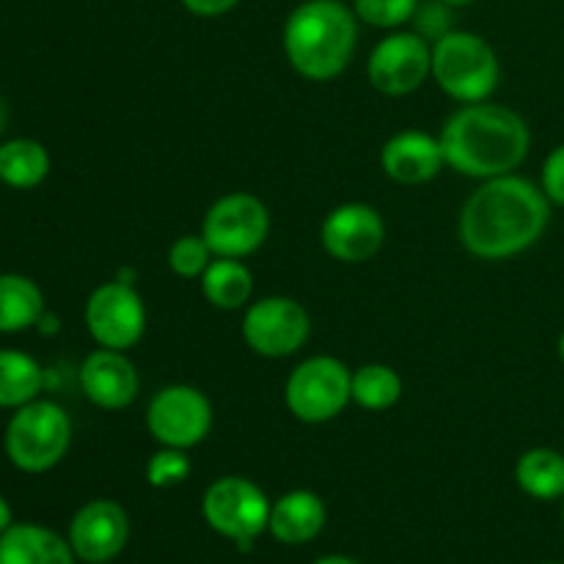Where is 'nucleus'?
Returning <instances> with one entry per match:
<instances>
[{"label": "nucleus", "instance_id": "obj_31", "mask_svg": "<svg viewBox=\"0 0 564 564\" xmlns=\"http://www.w3.org/2000/svg\"><path fill=\"white\" fill-rule=\"evenodd\" d=\"M11 527V507L6 505V499L0 496V534Z\"/></svg>", "mask_w": 564, "mask_h": 564}, {"label": "nucleus", "instance_id": "obj_14", "mask_svg": "<svg viewBox=\"0 0 564 564\" xmlns=\"http://www.w3.org/2000/svg\"><path fill=\"white\" fill-rule=\"evenodd\" d=\"M323 248L334 259L358 264L372 259L386 240V224L369 204H341L323 220Z\"/></svg>", "mask_w": 564, "mask_h": 564}, {"label": "nucleus", "instance_id": "obj_19", "mask_svg": "<svg viewBox=\"0 0 564 564\" xmlns=\"http://www.w3.org/2000/svg\"><path fill=\"white\" fill-rule=\"evenodd\" d=\"M516 482L532 499H564V455L549 446L523 452L516 463Z\"/></svg>", "mask_w": 564, "mask_h": 564}, {"label": "nucleus", "instance_id": "obj_20", "mask_svg": "<svg viewBox=\"0 0 564 564\" xmlns=\"http://www.w3.org/2000/svg\"><path fill=\"white\" fill-rule=\"evenodd\" d=\"M202 292L215 308L237 312L253 295V275L240 259L215 257L202 275Z\"/></svg>", "mask_w": 564, "mask_h": 564}, {"label": "nucleus", "instance_id": "obj_34", "mask_svg": "<svg viewBox=\"0 0 564 564\" xmlns=\"http://www.w3.org/2000/svg\"><path fill=\"white\" fill-rule=\"evenodd\" d=\"M446 6H452V9H460V6H468V3H474V0H444Z\"/></svg>", "mask_w": 564, "mask_h": 564}, {"label": "nucleus", "instance_id": "obj_28", "mask_svg": "<svg viewBox=\"0 0 564 564\" xmlns=\"http://www.w3.org/2000/svg\"><path fill=\"white\" fill-rule=\"evenodd\" d=\"M413 22H416V33L427 42H438L446 33H452V6H446L444 0H430V3H419L416 14H413Z\"/></svg>", "mask_w": 564, "mask_h": 564}, {"label": "nucleus", "instance_id": "obj_4", "mask_svg": "<svg viewBox=\"0 0 564 564\" xmlns=\"http://www.w3.org/2000/svg\"><path fill=\"white\" fill-rule=\"evenodd\" d=\"M433 77L457 102H485L501 77L499 58L482 36L452 31L433 44Z\"/></svg>", "mask_w": 564, "mask_h": 564}, {"label": "nucleus", "instance_id": "obj_25", "mask_svg": "<svg viewBox=\"0 0 564 564\" xmlns=\"http://www.w3.org/2000/svg\"><path fill=\"white\" fill-rule=\"evenodd\" d=\"M215 253L204 235H185L169 248V268L180 279H202L204 270L213 264Z\"/></svg>", "mask_w": 564, "mask_h": 564}, {"label": "nucleus", "instance_id": "obj_13", "mask_svg": "<svg viewBox=\"0 0 564 564\" xmlns=\"http://www.w3.org/2000/svg\"><path fill=\"white\" fill-rule=\"evenodd\" d=\"M130 540V518L124 507L110 499L88 501L77 510L69 527V545L77 560L105 564L124 551Z\"/></svg>", "mask_w": 564, "mask_h": 564}, {"label": "nucleus", "instance_id": "obj_9", "mask_svg": "<svg viewBox=\"0 0 564 564\" xmlns=\"http://www.w3.org/2000/svg\"><path fill=\"white\" fill-rule=\"evenodd\" d=\"M147 430L160 446L193 449L213 430V402L193 386H165L149 402Z\"/></svg>", "mask_w": 564, "mask_h": 564}, {"label": "nucleus", "instance_id": "obj_36", "mask_svg": "<svg viewBox=\"0 0 564 564\" xmlns=\"http://www.w3.org/2000/svg\"><path fill=\"white\" fill-rule=\"evenodd\" d=\"M562 521H564V510H562Z\"/></svg>", "mask_w": 564, "mask_h": 564}, {"label": "nucleus", "instance_id": "obj_1", "mask_svg": "<svg viewBox=\"0 0 564 564\" xmlns=\"http://www.w3.org/2000/svg\"><path fill=\"white\" fill-rule=\"evenodd\" d=\"M543 187L523 176L485 180L460 213V242L479 259H510L532 248L549 226L551 209Z\"/></svg>", "mask_w": 564, "mask_h": 564}, {"label": "nucleus", "instance_id": "obj_6", "mask_svg": "<svg viewBox=\"0 0 564 564\" xmlns=\"http://www.w3.org/2000/svg\"><path fill=\"white\" fill-rule=\"evenodd\" d=\"M350 369L330 356L306 358L292 369L284 400L292 416L306 424H323L339 416L352 400Z\"/></svg>", "mask_w": 564, "mask_h": 564}, {"label": "nucleus", "instance_id": "obj_24", "mask_svg": "<svg viewBox=\"0 0 564 564\" xmlns=\"http://www.w3.org/2000/svg\"><path fill=\"white\" fill-rule=\"evenodd\" d=\"M352 402L364 411H389L400 402L402 380L386 364H364L352 372L350 380Z\"/></svg>", "mask_w": 564, "mask_h": 564}, {"label": "nucleus", "instance_id": "obj_35", "mask_svg": "<svg viewBox=\"0 0 564 564\" xmlns=\"http://www.w3.org/2000/svg\"><path fill=\"white\" fill-rule=\"evenodd\" d=\"M556 350H560V361L564 364V330H562V336H560V345H556Z\"/></svg>", "mask_w": 564, "mask_h": 564}, {"label": "nucleus", "instance_id": "obj_8", "mask_svg": "<svg viewBox=\"0 0 564 564\" xmlns=\"http://www.w3.org/2000/svg\"><path fill=\"white\" fill-rule=\"evenodd\" d=\"M270 231V213L253 193H229L218 198L204 215L202 235L215 257H251Z\"/></svg>", "mask_w": 564, "mask_h": 564}, {"label": "nucleus", "instance_id": "obj_16", "mask_svg": "<svg viewBox=\"0 0 564 564\" xmlns=\"http://www.w3.org/2000/svg\"><path fill=\"white\" fill-rule=\"evenodd\" d=\"M380 165L386 176L400 185H424L435 180L446 165L441 138L422 130H405L391 135L380 152Z\"/></svg>", "mask_w": 564, "mask_h": 564}, {"label": "nucleus", "instance_id": "obj_33", "mask_svg": "<svg viewBox=\"0 0 564 564\" xmlns=\"http://www.w3.org/2000/svg\"><path fill=\"white\" fill-rule=\"evenodd\" d=\"M6 116H9V110H6L3 97H0V132H3V127H6Z\"/></svg>", "mask_w": 564, "mask_h": 564}, {"label": "nucleus", "instance_id": "obj_23", "mask_svg": "<svg viewBox=\"0 0 564 564\" xmlns=\"http://www.w3.org/2000/svg\"><path fill=\"white\" fill-rule=\"evenodd\" d=\"M42 369L25 352L0 350V408H22L42 391Z\"/></svg>", "mask_w": 564, "mask_h": 564}, {"label": "nucleus", "instance_id": "obj_26", "mask_svg": "<svg viewBox=\"0 0 564 564\" xmlns=\"http://www.w3.org/2000/svg\"><path fill=\"white\" fill-rule=\"evenodd\" d=\"M419 0H356V17L372 28L394 31L413 20Z\"/></svg>", "mask_w": 564, "mask_h": 564}, {"label": "nucleus", "instance_id": "obj_15", "mask_svg": "<svg viewBox=\"0 0 564 564\" xmlns=\"http://www.w3.org/2000/svg\"><path fill=\"white\" fill-rule=\"evenodd\" d=\"M80 389L102 411H124L135 402L141 378L124 350H94L80 367Z\"/></svg>", "mask_w": 564, "mask_h": 564}, {"label": "nucleus", "instance_id": "obj_30", "mask_svg": "<svg viewBox=\"0 0 564 564\" xmlns=\"http://www.w3.org/2000/svg\"><path fill=\"white\" fill-rule=\"evenodd\" d=\"M237 3H240V0H182V6L196 17H224L229 14Z\"/></svg>", "mask_w": 564, "mask_h": 564}, {"label": "nucleus", "instance_id": "obj_27", "mask_svg": "<svg viewBox=\"0 0 564 564\" xmlns=\"http://www.w3.org/2000/svg\"><path fill=\"white\" fill-rule=\"evenodd\" d=\"M193 471V463L185 449H174V446H163L154 452L147 463V482L152 488H174L182 485Z\"/></svg>", "mask_w": 564, "mask_h": 564}, {"label": "nucleus", "instance_id": "obj_17", "mask_svg": "<svg viewBox=\"0 0 564 564\" xmlns=\"http://www.w3.org/2000/svg\"><path fill=\"white\" fill-rule=\"evenodd\" d=\"M325 518H328V512H325L323 499L317 494L292 490L270 507L268 529L279 543L303 545L323 532Z\"/></svg>", "mask_w": 564, "mask_h": 564}, {"label": "nucleus", "instance_id": "obj_22", "mask_svg": "<svg viewBox=\"0 0 564 564\" xmlns=\"http://www.w3.org/2000/svg\"><path fill=\"white\" fill-rule=\"evenodd\" d=\"M47 149L31 138H17L0 147V180L11 187H36L47 176Z\"/></svg>", "mask_w": 564, "mask_h": 564}, {"label": "nucleus", "instance_id": "obj_2", "mask_svg": "<svg viewBox=\"0 0 564 564\" xmlns=\"http://www.w3.org/2000/svg\"><path fill=\"white\" fill-rule=\"evenodd\" d=\"M529 127L507 105L471 102L449 116L441 130V149L449 169L474 180L512 174L527 160Z\"/></svg>", "mask_w": 564, "mask_h": 564}, {"label": "nucleus", "instance_id": "obj_11", "mask_svg": "<svg viewBox=\"0 0 564 564\" xmlns=\"http://www.w3.org/2000/svg\"><path fill=\"white\" fill-rule=\"evenodd\" d=\"M367 75L380 94L405 97L433 75V47L416 31L389 33L369 55Z\"/></svg>", "mask_w": 564, "mask_h": 564}, {"label": "nucleus", "instance_id": "obj_32", "mask_svg": "<svg viewBox=\"0 0 564 564\" xmlns=\"http://www.w3.org/2000/svg\"><path fill=\"white\" fill-rule=\"evenodd\" d=\"M314 564H358V562L347 560V556H325V560H317Z\"/></svg>", "mask_w": 564, "mask_h": 564}, {"label": "nucleus", "instance_id": "obj_18", "mask_svg": "<svg viewBox=\"0 0 564 564\" xmlns=\"http://www.w3.org/2000/svg\"><path fill=\"white\" fill-rule=\"evenodd\" d=\"M0 564H75V551L53 529L14 523L0 534Z\"/></svg>", "mask_w": 564, "mask_h": 564}, {"label": "nucleus", "instance_id": "obj_5", "mask_svg": "<svg viewBox=\"0 0 564 564\" xmlns=\"http://www.w3.org/2000/svg\"><path fill=\"white\" fill-rule=\"evenodd\" d=\"M72 441V422L55 402H28L6 427V455L20 471L42 474L58 466Z\"/></svg>", "mask_w": 564, "mask_h": 564}, {"label": "nucleus", "instance_id": "obj_3", "mask_svg": "<svg viewBox=\"0 0 564 564\" xmlns=\"http://www.w3.org/2000/svg\"><path fill=\"white\" fill-rule=\"evenodd\" d=\"M356 39V11L341 0H306L286 17L284 53L308 80H330L350 64Z\"/></svg>", "mask_w": 564, "mask_h": 564}, {"label": "nucleus", "instance_id": "obj_12", "mask_svg": "<svg viewBox=\"0 0 564 564\" xmlns=\"http://www.w3.org/2000/svg\"><path fill=\"white\" fill-rule=\"evenodd\" d=\"M86 328L99 347L130 350L147 330V306L127 281H110L88 297Z\"/></svg>", "mask_w": 564, "mask_h": 564}, {"label": "nucleus", "instance_id": "obj_21", "mask_svg": "<svg viewBox=\"0 0 564 564\" xmlns=\"http://www.w3.org/2000/svg\"><path fill=\"white\" fill-rule=\"evenodd\" d=\"M44 314V295L25 275H0V334H17L36 325Z\"/></svg>", "mask_w": 564, "mask_h": 564}, {"label": "nucleus", "instance_id": "obj_7", "mask_svg": "<svg viewBox=\"0 0 564 564\" xmlns=\"http://www.w3.org/2000/svg\"><path fill=\"white\" fill-rule=\"evenodd\" d=\"M270 501L259 485L246 477H224L204 494L202 510L209 527L240 551H251L253 540L268 529Z\"/></svg>", "mask_w": 564, "mask_h": 564}, {"label": "nucleus", "instance_id": "obj_10", "mask_svg": "<svg viewBox=\"0 0 564 564\" xmlns=\"http://www.w3.org/2000/svg\"><path fill=\"white\" fill-rule=\"evenodd\" d=\"M312 330L306 308L284 295L251 303L242 317V339L257 356L286 358L301 350Z\"/></svg>", "mask_w": 564, "mask_h": 564}, {"label": "nucleus", "instance_id": "obj_29", "mask_svg": "<svg viewBox=\"0 0 564 564\" xmlns=\"http://www.w3.org/2000/svg\"><path fill=\"white\" fill-rule=\"evenodd\" d=\"M543 193L551 204L564 207V143L545 158L543 163Z\"/></svg>", "mask_w": 564, "mask_h": 564}]
</instances>
